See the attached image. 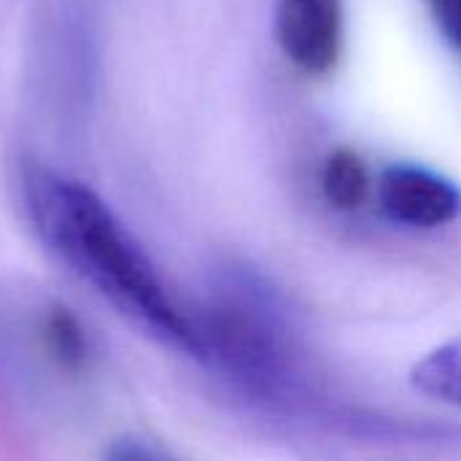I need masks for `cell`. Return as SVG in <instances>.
I'll list each match as a JSON object with an SVG mask.
<instances>
[{"label":"cell","instance_id":"52a82bcc","mask_svg":"<svg viewBox=\"0 0 461 461\" xmlns=\"http://www.w3.org/2000/svg\"><path fill=\"white\" fill-rule=\"evenodd\" d=\"M100 461H176L162 446L146 438H116L105 446Z\"/></svg>","mask_w":461,"mask_h":461},{"label":"cell","instance_id":"8992f818","mask_svg":"<svg viewBox=\"0 0 461 461\" xmlns=\"http://www.w3.org/2000/svg\"><path fill=\"white\" fill-rule=\"evenodd\" d=\"M321 189H324V197L335 208L340 211L359 208L370 194V176L359 154L348 149L332 151L321 170Z\"/></svg>","mask_w":461,"mask_h":461},{"label":"cell","instance_id":"277c9868","mask_svg":"<svg viewBox=\"0 0 461 461\" xmlns=\"http://www.w3.org/2000/svg\"><path fill=\"white\" fill-rule=\"evenodd\" d=\"M384 213L405 227L435 230L461 213V192L440 173L419 165H392L378 181Z\"/></svg>","mask_w":461,"mask_h":461},{"label":"cell","instance_id":"5b68a950","mask_svg":"<svg viewBox=\"0 0 461 461\" xmlns=\"http://www.w3.org/2000/svg\"><path fill=\"white\" fill-rule=\"evenodd\" d=\"M411 384L429 400L461 408V338L427 354L413 367Z\"/></svg>","mask_w":461,"mask_h":461},{"label":"cell","instance_id":"ba28073f","mask_svg":"<svg viewBox=\"0 0 461 461\" xmlns=\"http://www.w3.org/2000/svg\"><path fill=\"white\" fill-rule=\"evenodd\" d=\"M438 27L461 51V0H427Z\"/></svg>","mask_w":461,"mask_h":461},{"label":"cell","instance_id":"7a4b0ae2","mask_svg":"<svg viewBox=\"0 0 461 461\" xmlns=\"http://www.w3.org/2000/svg\"><path fill=\"white\" fill-rule=\"evenodd\" d=\"M192 324L200 362L213 365L240 394L262 405L297 400L303 373L294 338L278 294L259 273L235 265L216 270Z\"/></svg>","mask_w":461,"mask_h":461},{"label":"cell","instance_id":"6da1fadb","mask_svg":"<svg viewBox=\"0 0 461 461\" xmlns=\"http://www.w3.org/2000/svg\"><path fill=\"white\" fill-rule=\"evenodd\" d=\"M19 197L38 240L73 276L154 340L200 359L192 313L173 300L146 249L92 186L27 159Z\"/></svg>","mask_w":461,"mask_h":461},{"label":"cell","instance_id":"3957f363","mask_svg":"<svg viewBox=\"0 0 461 461\" xmlns=\"http://www.w3.org/2000/svg\"><path fill=\"white\" fill-rule=\"evenodd\" d=\"M276 35L300 70L321 76L340 57L343 5L340 0H278Z\"/></svg>","mask_w":461,"mask_h":461}]
</instances>
